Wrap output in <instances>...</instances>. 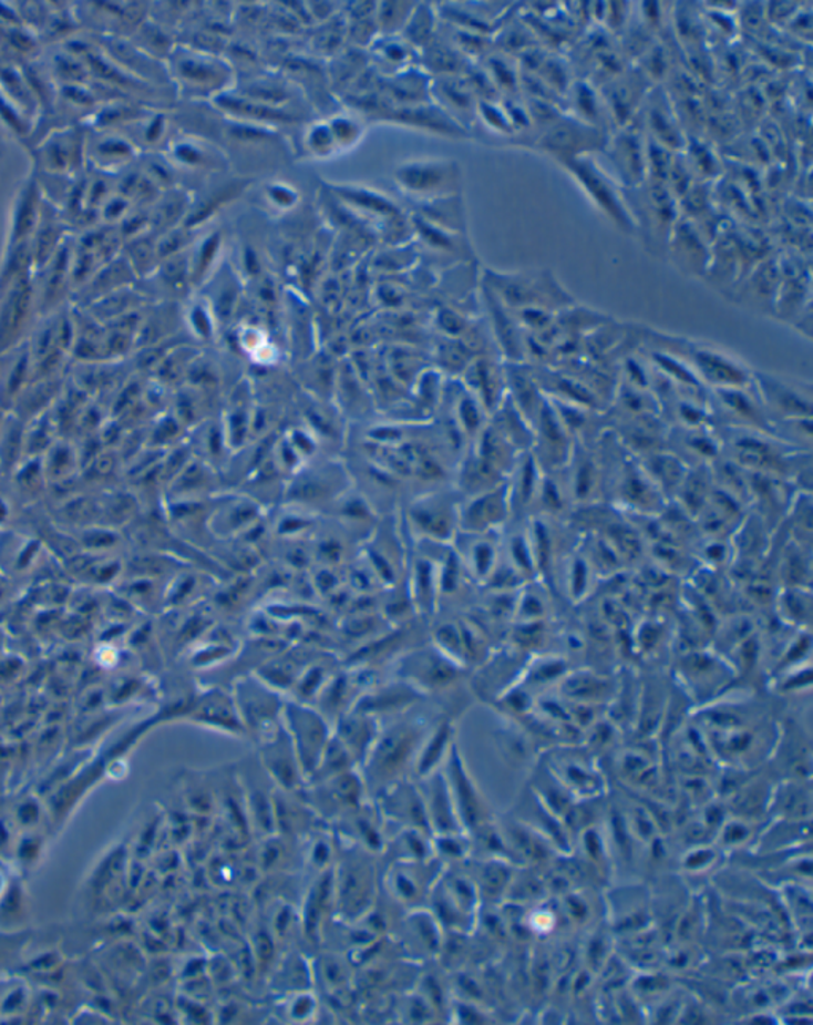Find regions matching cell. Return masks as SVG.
Instances as JSON below:
<instances>
[{
    "mask_svg": "<svg viewBox=\"0 0 813 1025\" xmlns=\"http://www.w3.org/2000/svg\"><path fill=\"white\" fill-rule=\"evenodd\" d=\"M34 304L31 276L20 278L0 295V358L17 349Z\"/></svg>",
    "mask_w": 813,
    "mask_h": 1025,
    "instance_id": "13",
    "label": "cell"
},
{
    "mask_svg": "<svg viewBox=\"0 0 813 1025\" xmlns=\"http://www.w3.org/2000/svg\"><path fill=\"white\" fill-rule=\"evenodd\" d=\"M37 225H39V214H37L35 192L34 188H28L24 192L23 199L18 204L17 214H14L12 245L29 242Z\"/></svg>",
    "mask_w": 813,
    "mask_h": 1025,
    "instance_id": "25",
    "label": "cell"
},
{
    "mask_svg": "<svg viewBox=\"0 0 813 1025\" xmlns=\"http://www.w3.org/2000/svg\"><path fill=\"white\" fill-rule=\"evenodd\" d=\"M284 727L291 739L307 782L331 742L335 727L315 706L291 698L285 701Z\"/></svg>",
    "mask_w": 813,
    "mask_h": 1025,
    "instance_id": "4",
    "label": "cell"
},
{
    "mask_svg": "<svg viewBox=\"0 0 813 1025\" xmlns=\"http://www.w3.org/2000/svg\"><path fill=\"white\" fill-rule=\"evenodd\" d=\"M188 719L207 730L245 738L244 725L240 722L230 690L219 687L205 688L189 709Z\"/></svg>",
    "mask_w": 813,
    "mask_h": 1025,
    "instance_id": "16",
    "label": "cell"
},
{
    "mask_svg": "<svg viewBox=\"0 0 813 1025\" xmlns=\"http://www.w3.org/2000/svg\"><path fill=\"white\" fill-rule=\"evenodd\" d=\"M299 796L315 816L335 822L369 800L359 770L342 772L325 781L310 782L299 790Z\"/></svg>",
    "mask_w": 813,
    "mask_h": 1025,
    "instance_id": "7",
    "label": "cell"
},
{
    "mask_svg": "<svg viewBox=\"0 0 813 1025\" xmlns=\"http://www.w3.org/2000/svg\"><path fill=\"white\" fill-rule=\"evenodd\" d=\"M752 386L772 423L812 419L813 387L802 380L768 372H753Z\"/></svg>",
    "mask_w": 813,
    "mask_h": 1025,
    "instance_id": "6",
    "label": "cell"
},
{
    "mask_svg": "<svg viewBox=\"0 0 813 1025\" xmlns=\"http://www.w3.org/2000/svg\"><path fill=\"white\" fill-rule=\"evenodd\" d=\"M230 695L244 725L245 738L251 739L256 746L284 727L287 697L264 683L255 673L237 677L230 687Z\"/></svg>",
    "mask_w": 813,
    "mask_h": 1025,
    "instance_id": "2",
    "label": "cell"
},
{
    "mask_svg": "<svg viewBox=\"0 0 813 1025\" xmlns=\"http://www.w3.org/2000/svg\"><path fill=\"white\" fill-rule=\"evenodd\" d=\"M426 700V697L415 690L404 680L391 679L390 683L372 684L364 694L359 697L353 709L377 717L380 722L394 719L402 714L412 711L416 705Z\"/></svg>",
    "mask_w": 813,
    "mask_h": 1025,
    "instance_id": "14",
    "label": "cell"
},
{
    "mask_svg": "<svg viewBox=\"0 0 813 1025\" xmlns=\"http://www.w3.org/2000/svg\"><path fill=\"white\" fill-rule=\"evenodd\" d=\"M256 748L259 767L276 789L296 793L306 786L298 756L285 727L266 741L259 742Z\"/></svg>",
    "mask_w": 813,
    "mask_h": 1025,
    "instance_id": "12",
    "label": "cell"
},
{
    "mask_svg": "<svg viewBox=\"0 0 813 1025\" xmlns=\"http://www.w3.org/2000/svg\"><path fill=\"white\" fill-rule=\"evenodd\" d=\"M574 447V439L567 433L558 412L547 399L533 423L531 455L542 472L562 471L569 464Z\"/></svg>",
    "mask_w": 813,
    "mask_h": 1025,
    "instance_id": "10",
    "label": "cell"
},
{
    "mask_svg": "<svg viewBox=\"0 0 813 1025\" xmlns=\"http://www.w3.org/2000/svg\"><path fill=\"white\" fill-rule=\"evenodd\" d=\"M372 800L384 823H393L402 830L431 833L426 804L416 779H401L377 793Z\"/></svg>",
    "mask_w": 813,
    "mask_h": 1025,
    "instance_id": "9",
    "label": "cell"
},
{
    "mask_svg": "<svg viewBox=\"0 0 813 1025\" xmlns=\"http://www.w3.org/2000/svg\"><path fill=\"white\" fill-rule=\"evenodd\" d=\"M812 549L786 537L778 558V573L783 587L811 588Z\"/></svg>",
    "mask_w": 813,
    "mask_h": 1025,
    "instance_id": "22",
    "label": "cell"
},
{
    "mask_svg": "<svg viewBox=\"0 0 813 1025\" xmlns=\"http://www.w3.org/2000/svg\"><path fill=\"white\" fill-rule=\"evenodd\" d=\"M69 266H71V255H69L68 248L60 247L56 255L45 266L50 267V270L49 276L45 278V287H43V306L53 307L56 304L58 296L64 290L65 274H69Z\"/></svg>",
    "mask_w": 813,
    "mask_h": 1025,
    "instance_id": "26",
    "label": "cell"
},
{
    "mask_svg": "<svg viewBox=\"0 0 813 1025\" xmlns=\"http://www.w3.org/2000/svg\"><path fill=\"white\" fill-rule=\"evenodd\" d=\"M382 722L371 714L350 709L335 724V736L350 754L358 770L362 767L380 734Z\"/></svg>",
    "mask_w": 813,
    "mask_h": 1025,
    "instance_id": "18",
    "label": "cell"
},
{
    "mask_svg": "<svg viewBox=\"0 0 813 1025\" xmlns=\"http://www.w3.org/2000/svg\"><path fill=\"white\" fill-rule=\"evenodd\" d=\"M501 534L460 533L453 540L452 549L461 565L477 585H485L496 570L501 558Z\"/></svg>",
    "mask_w": 813,
    "mask_h": 1025,
    "instance_id": "17",
    "label": "cell"
},
{
    "mask_svg": "<svg viewBox=\"0 0 813 1025\" xmlns=\"http://www.w3.org/2000/svg\"><path fill=\"white\" fill-rule=\"evenodd\" d=\"M361 854L351 855L350 860L340 863L339 871L335 877V895L336 906H342V916H361L366 910H369L372 895V873L368 859H361Z\"/></svg>",
    "mask_w": 813,
    "mask_h": 1025,
    "instance_id": "15",
    "label": "cell"
},
{
    "mask_svg": "<svg viewBox=\"0 0 813 1025\" xmlns=\"http://www.w3.org/2000/svg\"><path fill=\"white\" fill-rule=\"evenodd\" d=\"M461 495L455 486H441L410 503L405 522L419 543L452 545L460 533Z\"/></svg>",
    "mask_w": 813,
    "mask_h": 1025,
    "instance_id": "3",
    "label": "cell"
},
{
    "mask_svg": "<svg viewBox=\"0 0 813 1025\" xmlns=\"http://www.w3.org/2000/svg\"><path fill=\"white\" fill-rule=\"evenodd\" d=\"M780 617L789 627H809L812 615L811 588L783 587L778 596Z\"/></svg>",
    "mask_w": 813,
    "mask_h": 1025,
    "instance_id": "24",
    "label": "cell"
},
{
    "mask_svg": "<svg viewBox=\"0 0 813 1025\" xmlns=\"http://www.w3.org/2000/svg\"><path fill=\"white\" fill-rule=\"evenodd\" d=\"M6 416H7V412H3V410L0 409V427H2L3 419H6Z\"/></svg>",
    "mask_w": 813,
    "mask_h": 1025,
    "instance_id": "27",
    "label": "cell"
},
{
    "mask_svg": "<svg viewBox=\"0 0 813 1025\" xmlns=\"http://www.w3.org/2000/svg\"><path fill=\"white\" fill-rule=\"evenodd\" d=\"M453 736H455V727L452 720L442 719L441 722L438 720L431 725L419 756H416L413 779H423L432 772L442 770L443 763L449 759L450 750L455 746Z\"/></svg>",
    "mask_w": 813,
    "mask_h": 1025,
    "instance_id": "20",
    "label": "cell"
},
{
    "mask_svg": "<svg viewBox=\"0 0 813 1025\" xmlns=\"http://www.w3.org/2000/svg\"><path fill=\"white\" fill-rule=\"evenodd\" d=\"M32 382L31 353L29 346L18 353L9 368L0 369V409L12 412L14 402Z\"/></svg>",
    "mask_w": 813,
    "mask_h": 1025,
    "instance_id": "23",
    "label": "cell"
},
{
    "mask_svg": "<svg viewBox=\"0 0 813 1025\" xmlns=\"http://www.w3.org/2000/svg\"><path fill=\"white\" fill-rule=\"evenodd\" d=\"M431 725L412 711L382 722L375 745L359 768L369 798L401 779L413 778L416 756Z\"/></svg>",
    "mask_w": 813,
    "mask_h": 1025,
    "instance_id": "1",
    "label": "cell"
},
{
    "mask_svg": "<svg viewBox=\"0 0 813 1025\" xmlns=\"http://www.w3.org/2000/svg\"><path fill=\"white\" fill-rule=\"evenodd\" d=\"M463 666L443 654L434 644L413 647L394 662V677L419 690L423 697L445 694L461 679Z\"/></svg>",
    "mask_w": 813,
    "mask_h": 1025,
    "instance_id": "5",
    "label": "cell"
},
{
    "mask_svg": "<svg viewBox=\"0 0 813 1025\" xmlns=\"http://www.w3.org/2000/svg\"><path fill=\"white\" fill-rule=\"evenodd\" d=\"M709 408L713 428H738L769 434L768 416L752 383L749 387L709 391Z\"/></svg>",
    "mask_w": 813,
    "mask_h": 1025,
    "instance_id": "8",
    "label": "cell"
},
{
    "mask_svg": "<svg viewBox=\"0 0 813 1025\" xmlns=\"http://www.w3.org/2000/svg\"><path fill=\"white\" fill-rule=\"evenodd\" d=\"M62 390H64V387H62L61 380L58 379V377H54V379L35 380V382L29 383V387L25 388L21 397L18 398V401L14 402L12 412L9 413H13L18 419L23 420L24 423L31 422L35 417L42 416V413L53 409L58 399L61 398Z\"/></svg>",
    "mask_w": 813,
    "mask_h": 1025,
    "instance_id": "21",
    "label": "cell"
},
{
    "mask_svg": "<svg viewBox=\"0 0 813 1025\" xmlns=\"http://www.w3.org/2000/svg\"><path fill=\"white\" fill-rule=\"evenodd\" d=\"M463 386L477 398L480 404L491 416L507 398L505 366H500L488 358L472 362L466 369V380Z\"/></svg>",
    "mask_w": 813,
    "mask_h": 1025,
    "instance_id": "19",
    "label": "cell"
},
{
    "mask_svg": "<svg viewBox=\"0 0 813 1025\" xmlns=\"http://www.w3.org/2000/svg\"><path fill=\"white\" fill-rule=\"evenodd\" d=\"M511 520L507 482L485 492L461 498L460 531L463 533H503Z\"/></svg>",
    "mask_w": 813,
    "mask_h": 1025,
    "instance_id": "11",
    "label": "cell"
}]
</instances>
